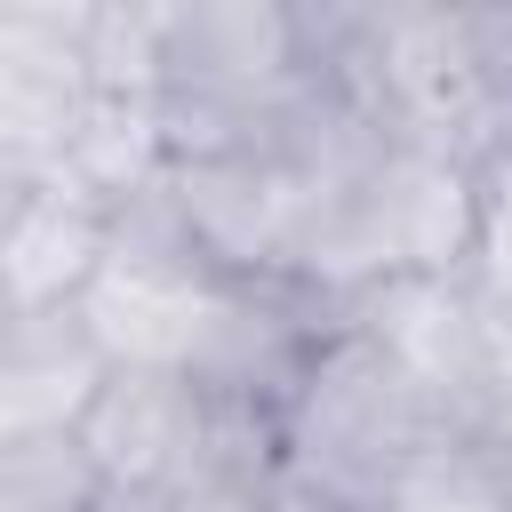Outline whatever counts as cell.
<instances>
[{
	"label": "cell",
	"mask_w": 512,
	"mask_h": 512,
	"mask_svg": "<svg viewBox=\"0 0 512 512\" xmlns=\"http://www.w3.org/2000/svg\"><path fill=\"white\" fill-rule=\"evenodd\" d=\"M448 424L424 400V384L368 344L344 312L312 336L296 384L272 408V440H280V472L344 512H376L384 488L400 480V464L416 448H432Z\"/></svg>",
	"instance_id": "1"
},
{
	"label": "cell",
	"mask_w": 512,
	"mask_h": 512,
	"mask_svg": "<svg viewBox=\"0 0 512 512\" xmlns=\"http://www.w3.org/2000/svg\"><path fill=\"white\" fill-rule=\"evenodd\" d=\"M232 416L240 408H216L192 376L104 368V384L88 392V408L72 424V448L88 456L104 496H128V488H160V480H184L192 464H208L216 440L232 432Z\"/></svg>",
	"instance_id": "2"
},
{
	"label": "cell",
	"mask_w": 512,
	"mask_h": 512,
	"mask_svg": "<svg viewBox=\"0 0 512 512\" xmlns=\"http://www.w3.org/2000/svg\"><path fill=\"white\" fill-rule=\"evenodd\" d=\"M240 304V280L216 272H152V264H120L104 256L88 272V288L72 296V320L88 328V344L104 352V368H168V376H200L224 320Z\"/></svg>",
	"instance_id": "3"
},
{
	"label": "cell",
	"mask_w": 512,
	"mask_h": 512,
	"mask_svg": "<svg viewBox=\"0 0 512 512\" xmlns=\"http://www.w3.org/2000/svg\"><path fill=\"white\" fill-rule=\"evenodd\" d=\"M344 320L368 344H384L424 384V400L440 408V424L456 432V416L480 400L488 360H496V312L480 304V288L464 272H400V280L360 288L344 304Z\"/></svg>",
	"instance_id": "4"
},
{
	"label": "cell",
	"mask_w": 512,
	"mask_h": 512,
	"mask_svg": "<svg viewBox=\"0 0 512 512\" xmlns=\"http://www.w3.org/2000/svg\"><path fill=\"white\" fill-rule=\"evenodd\" d=\"M104 384V352L64 312H0V448L8 440H56L80 424L88 392Z\"/></svg>",
	"instance_id": "5"
},
{
	"label": "cell",
	"mask_w": 512,
	"mask_h": 512,
	"mask_svg": "<svg viewBox=\"0 0 512 512\" xmlns=\"http://www.w3.org/2000/svg\"><path fill=\"white\" fill-rule=\"evenodd\" d=\"M104 264V200L64 184L56 168L32 184V200L0 232V304L16 312H64L88 272Z\"/></svg>",
	"instance_id": "6"
},
{
	"label": "cell",
	"mask_w": 512,
	"mask_h": 512,
	"mask_svg": "<svg viewBox=\"0 0 512 512\" xmlns=\"http://www.w3.org/2000/svg\"><path fill=\"white\" fill-rule=\"evenodd\" d=\"M376 512H512V496H504V480L464 448V440H432V448H416L408 464H400V480L384 488V504Z\"/></svg>",
	"instance_id": "7"
},
{
	"label": "cell",
	"mask_w": 512,
	"mask_h": 512,
	"mask_svg": "<svg viewBox=\"0 0 512 512\" xmlns=\"http://www.w3.org/2000/svg\"><path fill=\"white\" fill-rule=\"evenodd\" d=\"M0 512H104V480L88 472L72 432L8 440L0 448Z\"/></svg>",
	"instance_id": "8"
},
{
	"label": "cell",
	"mask_w": 512,
	"mask_h": 512,
	"mask_svg": "<svg viewBox=\"0 0 512 512\" xmlns=\"http://www.w3.org/2000/svg\"><path fill=\"white\" fill-rule=\"evenodd\" d=\"M264 512H344V504H328V496H312V488H296L288 472H280V488H272V504Z\"/></svg>",
	"instance_id": "9"
}]
</instances>
